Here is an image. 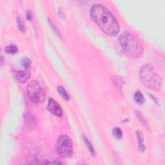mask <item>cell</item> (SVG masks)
Wrapping results in <instances>:
<instances>
[{
    "label": "cell",
    "mask_w": 165,
    "mask_h": 165,
    "mask_svg": "<svg viewBox=\"0 0 165 165\" xmlns=\"http://www.w3.org/2000/svg\"><path fill=\"white\" fill-rule=\"evenodd\" d=\"M90 16L107 35L114 37L119 34V24L115 16L105 7L100 4L94 5L90 9Z\"/></svg>",
    "instance_id": "cell-1"
},
{
    "label": "cell",
    "mask_w": 165,
    "mask_h": 165,
    "mask_svg": "<svg viewBox=\"0 0 165 165\" xmlns=\"http://www.w3.org/2000/svg\"><path fill=\"white\" fill-rule=\"evenodd\" d=\"M119 44L125 53L130 57L140 58L143 53V48L132 34L123 32L119 38Z\"/></svg>",
    "instance_id": "cell-2"
},
{
    "label": "cell",
    "mask_w": 165,
    "mask_h": 165,
    "mask_svg": "<svg viewBox=\"0 0 165 165\" xmlns=\"http://www.w3.org/2000/svg\"><path fill=\"white\" fill-rule=\"evenodd\" d=\"M140 78L143 84L150 90L158 91L163 86L161 77L155 72L154 67L146 64L141 66L140 71Z\"/></svg>",
    "instance_id": "cell-3"
},
{
    "label": "cell",
    "mask_w": 165,
    "mask_h": 165,
    "mask_svg": "<svg viewBox=\"0 0 165 165\" xmlns=\"http://www.w3.org/2000/svg\"><path fill=\"white\" fill-rule=\"evenodd\" d=\"M27 92L29 98L34 103L41 104L45 101L46 92L36 81H32L28 84Z\"/></svg>",
    "instance_id": "cell-4"
},
{
    "label": "cell",
    "mask_w": 165,
    "mask_h": 165,
    "mask_svg": "<svg viewBox=\"0 0 165 165\" xmlns=\"http://www.w3.org/2000/svg\"><path fill=\"white\" fill-rule=\"evenodd\" d=\"M56 151L60 157L71 158L74 153V145L71 139L67 135L60 136L56 143Z\"/></svg>",
    "instance_id": "cell-5"
},
{
    "label": "cell",
    "mask_w": 165,
    "mask_h": 165,
    "mask_svg": "<svg viewBox=\"0 0 165 165\" xmlns=\"http://www.w3.org/2000/svg\"><path fill=\"white\" fill-rule=\"evenodd\" d=\"M47 109L51 113L57 117H62L63 116V110L59 104L53 98H49Z\"/></svg>",
    "instance_id": "cell-6"
},
{
    "label": "cell",
    "mask_w": 165,
    "mask_h": 165,
    "mask_svg": "<svg viewBox=\"0 0 165 165\" xmlns=\"http://www.w3.org/2000/svg\"><path fill=\"white\" fill-rule=\"evenodd\" d=\"M12 74L15 79L21 83L27 82L30 76L29 71H13Z\"/></svg>",
    "instance_id": "cell-7"
},
{
    "label": "cell",
    "mask_w": 165,
    "mask_h": 165,
    "mask_svg": "<svg viewBox=\"0 0 165 165\" xmlns=\"http://www.w3.org/2000/svg\"><path fill=\"white\" fill-rule=\"evenodd\" d=\"M36 126V119L32 113H27L25 115V126L29 130H32Z\"/></svg>",
    "instance_id": "cell-8"
},
{
    "label": "cell",
    "mask_w": 165,
    "mask_h": 165,
    "mask_svg": "<svg viewBox=\"0 0 165 165\" xmlns=\"http://www.w3.org/2000/svg\"><path fill=\"white\" fill-rule=\"evenodd\" d=\"M136 135L138 140V149L140 152H143L145 151L146 147L143 143V136L142 132L140 130L136 131Z\"/></svg>",
    "instance_id": "cell-9"
},
{
    "label": "cell",
    "mask_w": 165,
    "mask_h": 165,
    "mask_svg": "<svg viewBox=\"0 0 165 165\" xmlns=\"http://www.w3.org/2000/svg\"><path fill=\"white\" fill-rule=\"evenodd\" d=\"M134 100L139 105H141L144 103V98L141 91L137 90L134 95Z\"/></svg>",
    "instance_id": "cell-10"
},
{
    "label": "cell",
    "mask_w": 165,
    "mask_h": 165,
    "mask_svg": "<svg viewBox=\"0 0 165 165\" xmlns=\"http://www.w3.org/2000/svg\"><path fill=\"white\" fill-rule=\"evenodd\" d=\"M112 80L113 82V84H114L115 86L117 89H121L122 88L123 85H124V81L122 79V77L119 76H114L112 78Z\"/></svg>",
    "instance_id": "cell-11"
},
{
    "label": "cell",
    "mask_w": 165,
    "mask_h": 165,
    "mask_svg": "<svg viewBox=\"0 0 165 165\" xmlns=\"http://www.w3.org/2000/svg\"><path fill=\"white\" fill-rule=\"evenodd\" d=\"M5 52L8 54H16L18 53V48L16 45L11 44L9 45H7L4 48Z\"/></svg>",
    "instance_id": "cell-12"
},
{
    "label": "cell",
    "mask_w": 165,
    "mask_h": 165,
    "mask_svg": "<svg viewBox=\"0 0 165 165\" xmlns=\"http://www.w3.org/2000/svg\"><path fill=\"white\" fill-rule=\"evenodd\" d=\"M57 90L59 94L61 95V96H62L65 100L66 101L70 100V96H69L68 94L67 93V92L66 91V90L65 89L63 86H59L57 87Z\"/></svg>",
    "instance_id": "cell-13"
},
{
    "label": "cell",
    "mask_w": 165,
    "mask_h": 165,
    "mask_svg": "<svg viewBox=\"0 0 165 165\" xmlns=\"http://www.w3.org/2000/svg\"><path fill=\"white\" fill-rule=\"evenodd\" d=\"M83 141H84V142H85L86 146H87L89 150L90 151V154H91L93 156H95V150H94V147L92 146V144H91V143L90 142V141L88 140L87 138H86V137L85 135H83Z\"/></svg>",
    "instance_id": "cell-14"
},
{
    "label": "cell",
    "mask_w": 165,
    "mask_h": 165,
    "mask_svg": "<svg viewBox=\"0 0 165 165\" xmlns=\"http://www.w3.org/2000/svg\"><path fill=\"white\" fill-rule=\"evenodd\" d=\"M112 135L115 138L117 139V140H120V139L122 138L123 136V132L121 129L119 127H116L114 128H113L112 131Z\"/></svg>",
    "instance_id": "cell-15"
},
{
    "label": "cell",
    "mask_w": 165,
    "mask_h": 165,
    "mask_svg": "<svg viewBox=\"0 0 165 165\" xmlns=\"http://www.w3.org/2000/svg\"><path fill=\"white\" fill-rule=\"evenodd\" d=\"M31 63H32L31 60L27 57H24L23 58H22L21 61V65L25 68H28L30 66Z\"/></svg>",
    "instance_id": "cell-16"
},
{
    "label": "cell",
    "mask_w": 165,
    "mask_h": 165,
    "mask_svg": "<svg viewBox=\"0 0 165 165\" xmlns=\"http://www.w3.org/2000/svg\"><path fill=\"white\" fill-rule=\"evenodd\" d=\"M17 23H18V27L19 30L22 32H25L26 30L25 27V24H24L23 20L21 18H20V17H18V18H17Z\"/></svg>",
    "instance_id": "cell-17"
},
{
    "label": "cell",
    "mask_w": 165,
    "mask_h": 165,
    "mask_svg": "<svg viewBox=\"0 0 165 165\" xmlns=\"http://www.w3.org/2000/svg\"><path fill=\"white\" fill-rule=\"evenodd\" d=\"M135 113H136V114H137V117H138L139 118H140V120L142 121V123H143V125H146V126H147V123L146 122L145 119L143 118V116H142V115L140 114V113H139V112H135Z\"/></svg>",
    "instance_id": "cell-18"
},
{
    "label": "cell",
    "mask_w": 165,
    "mask_h": 165,
    "mask_svg": "<svg viewBox=\"0 0 165 165\" xmlns=\"http://www.w3.org/2000/svg\"><path fill=\"white\" fill-rule=\"evenodd\" d=\"M26 16H27V19L29 21H30L32 19V12L30 11V10H28L27 11V14H26Z\"/></svg>",
    "instance_id": "cell-19"
}]
</instances>
